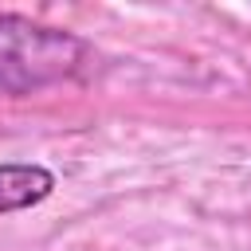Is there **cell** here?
I'll return each mask as SVG.
<instances>
[{
  "instance_id": "obj_1",
  "label": "cell",
  "mask_w": 251,
  "mask_h": 251,
  "mask_svg": "<svg viewBox=\"0 0 251 251\" xmlns=\"http://www.w3.org/2000/svg\"><path fill=\"white\" fill-rule=\"evenodd\" d=\"M94 59L90 39L35 24L20 12H0V94L24 98L59 82H75L86 75Z\"/></svg>"
},
{
  "instance_id": "obj_2",
  "label": "cell",
  "mask_w": 251,
  "mask_h": 251,
  "mask_svg": "<svg viewBox=\"0 0 251 251\" xmlns=\"http://www.w3.org/2000/svg\"><path fill=\"white\" fill-rule=\"evenodd\" d=\"M55 192V173L39 161H0V216L43 204Z\"/></svg>"
}]
</instances>
